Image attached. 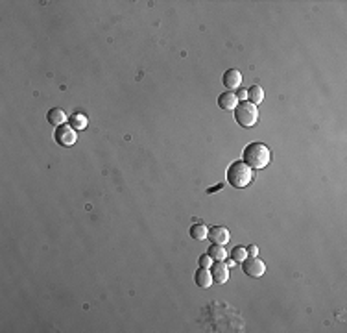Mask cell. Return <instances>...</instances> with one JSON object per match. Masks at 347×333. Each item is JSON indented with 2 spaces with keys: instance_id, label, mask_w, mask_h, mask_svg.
Wrapping results in <instances>:
<instances>
[{
  "instance_id": "obj_12",
  "label": "cell",
  "mask_w": 347,
  "mask_h": 333,
  "mask_svg": "<svg viewBox=\"0 0 347 333\" xmlns=\"http://www.w3.org/2000/svg\"><path fill=\"white\" fill-rule=\"evenodd\" d=\"M188 235L194 239V241H205L207 235H209V230L205 224H192L188 228Z\"/></svg>"
},
{
  "instance_id": "obj_17",
  "label": "cell",
  "mask_w": 347,
  "mask_h": 333,
  "mask_svg": "<svg viewBox=\"0 0 347 333\" xmlns=\"http://www.w3.org/2000/svg\"><path fill=\"white\" fill-rule=\"evenodd\" d=\"M198 263H199V266H205V268H211V265H213L215 261L211 259V255H209V254H201V255H199Z\"/></svg>"
},
{
  "instance_id": "obj_11",
  "label": "cell",
  "mask_w": 347,
  "mask_h": 333,
  "mask_svg": "<svg viewBox=\"0 0 347 333\" xmlns=\"http://www.w3.org/2000/svg\"><path fill=\"white\" fill-rule=\"evenodd\" d=\"M46 121L52 124V126H63V124H66L68 122V117H66V113L61 107H52V109L48 111V115H46Z\"/></svg>"
},
{
  "instance_id": "obj_5",
  "label": "cell",
  "mask_w": 347,
  "mask_h": 333,
  "mask_svg": "<svg viewBox=\"0 0 347 333\" xmlns=\"http://www.w3.org/2000/svg\"><path fill=\"white\" fill-rule=\"evenodd\" d=\"M242 270L251 278H260L266 272V265H264V261L259 259L257 255H248V257L242 261Z\"/></svg>"
},
{
  "instance_id": "obj_1",
  "label": "cell",
  "mask_w": 347,
  "mask_h": 333,
  "mask_svg": "<svg viewBox=\"0 0 347 333\" xmlns=\"http://www.w3.org/2000/svg\"><path fill=\"white\" fill-rule=\"evenodd\" d=\"M242 161L251 169H266L271 161V152L264 143H251L244 148Z\"/></svg>"
},
{
  "instance_id": "obj_20",
  "label": "cell",
  "mask_w": 347,
  "mask_h": 333,
  "mask_svg": "<svg viewBox=\"0 0 347 333\" xmlns=\"http://www.w3.org/2000/svg\"><path fill=\"white\" fill-rule=\"evenodd\" d=\"M224 261H226V265L229 266V268H233V266H235V259H233V257H229V255H227Z\"/></svg>"
},
{
  "instance_id": "obj_10",
  "label": "cell",
  "mask_w": 347,
  "mask_h": 333,
  "mask_svg": "<svg viewBox=\"0 0 347 333\" xmlns=\"http://www.w3.org/2000/svg\"><path fill=\"white\" fill-rule=\"evenodd\" d=\"M194 282H196V285L201 289H209L211 285H213V276H211V270L209 268H205V266H199L198 270H196V274H194Z\"/></svg>"
},
{
  "instance_id": "obj_8",
  "label": "cell",
  "mask_w": 347,
  "mask_h": 333,
  "mask_svg": "<svg viewBox=\"0 0 347 333\" xmlns=\"http://www.w3.org/2000/svg\"><path fill=\"white\" fill-rule=\"evenodd\" d=\"M224 85H226L229 91H235V89L240 87V83H242V74H240V71H237V69H229V71L224 72Z\"/></svg>"
},
{
  "instance_id": "obj_13",
  "label": "cell",
  "mask_w": 347,
  "mask_h": 333,
  "mask_svg": "<svg viewBox=\"0 0 347 333\" xmlns=\"http://www.w3.org/2000/svg\"><path fill=\"white\" fill-rule=\"evenodd\" d=\"M68 124H71L74 130H85L89 124V119L85 113H72L71 119H68Z\"/></svg>"
},
{
  "instance_id": "obj_3",
  "label": "cell",
  "mask_w": 347,
  "mask_h": 333,
  "mask_svg": "<svg viewBox=\"0 0 347 333\" xmlns=\"http://www.w3.org/2000/svg\"><path fill=\"white\" fill-rule=\"evenodd\" d=\"M235 119L242 128H251L259 121V109H257V105L248 102V100L238 102V105L235 107Z\"/></svg>"
},
{
  "instance_id": "obj_7",
  "label": "cell",
  "mask_w": 347,
  "mask_h": 333,
  "mask_svg": "<svg viewBox=\"0 0 347 333\" xmlns=\"http://www.w3.org/2000/svg\"><path fill=\"white\" fill-rule=\"evenodd\" d=\"M207 237L213 241V244H226V243H229L231 233H229V230H227L226 226H213L209 230V235H207Z\"/></svg>"
},
{
  "instance_id": "obj_14",
  "label": "cell",
  "mask_w": 347,
  "mask_h": 333,
  "mask_svg": "<svg viewBox=\"0 0 347 333\" xmlns=\"http://www.w3.org/2000/svg\"><path fill=\"white\" fill-rule=\"evenodd\" d=\"M207 254L211 255V259L213 261H224L227 257V250L224 248V244H211L209 250H207Z\"/></svg>"
},
{
  "instance_id": "obj_2",
  "label": "cell",
  "mask_w": 347,
  "mask_h": 333,
  "mask_svg": "<svg viewBox=\"0 0 347 333\" xmlns=\"http://www.w3.org/2000/svg\"><path fill=\"white\" fill-rule=\"evenodd\" d=\"M226 178L233 187L244 189L253 182V169L246 165L244 161H233L231 165H229V169H227Z\"/></svg>"
},
{
  "instance_id": "obj_9",
  "label": "cell",
  "mask_w": 347,
  "mask_h": 333,
  "mask_svg": "<svg viewBox=\"0 0 347 333\" xmlns=\"http://www.w3.org/2000/svg\"><path fill=\"white\" fill-rule=\"evenodd\" d=\"M238 105V98L237 93L233 91H226L218 96V107H222L224 111H235V107Z\"/></svg>"
},
{
  "instance_id": "obj_19",
  "label": "cell",
  "mask_w": 347,
  "mask_h": 333,
  "mask_svg": "<svg viewBox=\"0 0 347 333\" xmlns=\"http://www.w3.org/2000/svg\"><path fill=\"white\" fill-rule=\"evenodd\" d=\"M248 255H259V248H257L255 244H251V246H248Z\"/></svg>"
},
{
  "instance_id": "obj_18",
  "label": "cell",
  "mask_w": 347,
  "mask_h": 333,
  "mask_svg": "<svg viewBox=\"0 0 347 333\" xmlns=\"http://www.w3.org/2000/svg\"><path fill=\"white\" fill-rule=\"evenodd\" d=\"M237 98H238V102H244V100H248V89H244V91H238Z\"/></svg>"
},
{
  "instance_id": "obj_16",
  "label": "cell",
  "mask_w": 347,
  "mask_h": 333,
  "mask_svg": "<svg viewBox=\"0 0 347 333\" xmlns=\"http://www.w3.org/2000/svg\"><path fill=\"white\" fill-rule=\"evenodd\" d=\"M229 255H231L233 259H235V263H242V261L248 257V248L238 244V246H235V248L229 252Z\"/></svg>"
},
{
  "instance_id": "obj_15",
  "label": "cell",
  "mask_w": 347,
  "mask_h": 333,
  "mask_svg": "<svg viewBox=\"0 0 347 333\" xmlns=\"http://www.w3.org/2000/svg\"><path fill=\"white\" fill-rule=\"evenodd\" d=\"M262 100H264V89L259 87V85H251V87L248 89V102L259 105Z\"/></svg>"
},
{
  "instance_id": "obj_6",
  "label": "cell",
  "mask_w": 347,
  "mask_h": 333,
  "mask_svg": "<svg viewBox=\"0 0 347 333\" xmlns=\"http://www.w3.org/2000/svg\"><path fill=\"white\" fill-rule=\"evenodd\" d=\"M209 270L211 276H213V282L218 283V285H224L229 280V266L226 265V261H215Z\"/></svg>"
},
{
  "instance_id": "obj_4",
  "label": "cell",
  "mask_w": 347,
  "mask_h": 333,
  "mask_svg": "<svg viewBox=\"0 0 347 333\" xmlns=\"http://www.w3.org/2000/svg\"><path fill=\"white\" fill-rule=\"evenodd\" d=\"M54 139H55V143L61 144V146H72V144H76V141H78L76 130H74L71 124L57 126L54 132Z\"/></svg>"
}]
</instances>
